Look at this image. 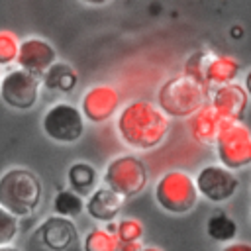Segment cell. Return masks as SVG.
Segmentation results:
<instances>
[{
    "instance_id": "11",
    "label": "cell",
    "mask_w": 251,
    "mask_h": 251,
    "mask_svg": "<svg viewBox=\"0 0 251 251\" xmlns=\"http://www.w3.org/2000/svg\"><path fill=\"white\" fill-rule=\"evenodd\" d=\"M120 108V94L110 84H94L80 98V114L90 124L108 122Z\"/></svg>"
},
{
    "instance_id": "32",
    "label": "cell",
    "mask_w": 251,
    "mask_h": 251,
    "mask_svg": "<svg viewBox=\"0 0 251 251\" xmlns=\"http://www.w3.org/2000/svg\"><path fill=\"white\" fill-rule=\"evenodd\" d=\"M0 80H2V75H0Z\"/></svg>"
},
{
    "instance_id": "31",
    "label": "cell",
    "mask_w": 251,
    "mask_h": 251,
    "mask_svg": "<svg viewBox=\"0 0 251 251\" xmlns=\"http://www.w3.org/2000/svg\"><path fill=\"white\" fill-rule=\"evenodd\" d=\"M141 251H163V249H159V247H143Z\"/></svg>"
},
{
    "instance_id": "25",
    "label": "cell",
    "mask_w": 251,
    "mask_h": 251,
    "mask_svg": "<svg viewBox=\"0 0 251 251\" xmlns=\"http://www.w3.org/2000/svg\"><path fill=\"white\" fill-rule=\"evenodd\" d=\"M116 237L120 243H129V241H141L143 237V224L135 218H124L118 222Z\"/></svg>"
},
{
    "instance_id": "22",
    "label": "cell",
    "mask_w": 251,
    "mask_h": 251,
    "mask_svg": "<svg viewBox=\"0 0 251 251\" xmlns=\"http://www.w3.org/2000/svg\"><path fill=\"white\" fill-rule=\"evenodd\" d=\"M212 55L214 53L208 51V49H200V51L192 53L186 59V63H184V75L190 76V78H194V80H198V82H202V84H206L204 82V73H206L208 61L212 59Z\"/></svg>"
},
{
    "instance_id": "28",
    "label": "cell",
    "mask_w": 251,
    "mask_h": 251,
    "mask_svg": "<svg viewBox=\"0 0 251 251\" xmlns=\"http://www.w3.org/2000/svg\"><path fill=\"white\" fill-rule=\"evenodd\" d=\"M27 251H47V249H43V247H39L35 241H27ZM71 251H82V245H78V247H75V249H71Z\"/></svg>"
},
{
    "instance_id": "3",
    "label": "cell",
    "mask_w": 251,
    "mask_h": 251,
    "mask_svg": "<svg viewBox=\"0 0 251 251\" xmlns=\"http://www.w3.org/2000/svg\"><path fill=\"white\" fill-rule=\"evenodd\" d=\"M210 88L184 73L165 80L157 92V106L167 118H190L208 104Z\"/></svg>"
},
{
    "instance_id": "13",
    "label": "cell",
    "mask_w": 251,
    "mask_h": 251,
    "mask_svg": "<svg viewBox=\"0 0 251 251\" xmlns=\"http://www.w3.org/2000/svg\"><path fill=\"white\" fill-rule=\"evenodd\" d=\"M208 104L218 112V116L224 122H241L249 106V96L243 84L231 82V84L214 88L210 92Z\"/></svg>"
},
{
    "instance_id": "4",
    "label": "cell",
    "mask_w": 251,
    "mask_h": 251,
    "mask_svg": "<svg viewBox=\"0 0 251 251\" xmlns=\"http://www.w3.org/2000/svg\"><path fill=\"white\" fill-rule=\"evenodd\" d=\"M155 200L161 210L182 216L194 210L198 204V190L194 184V178L180 169L167 171L159 176L155 184Z\"/></svg>"
},
{
    "instance_id": "30",
    "label": "cell",
    "mask_w": 251,
    "mask_h": 251,
    "mask_svg": "<svg viewBox=\"0 0 251 251\" xmlns=\"http://www.w3.org/2000/svg\"><path fill=\"white\" fill-rule=\"evenodd\" d=\"M0 251H18L14 245H8V247H0Z\"/></svg>"
},
{
    "instance_id": "2",
    "label": "cell",
    "mask_w": 251,
    "mask_h": 251,
    "mask_svg": "<svg viewBox=\"0 0 251 251\" xmlns=\"http://www.w3.org/2000/svg\"><path fill=\"white\" fill-rule=\"evenodd\" d=\"M41 180L25 167H12L0 176V206L16 218L31 216L41 202Z\"/></svg>"
},
{
    "instance_id": "27",
    "label": "cell",
    "mask_w": 251,
    "mask_h": 251,
    "mask_svg": "<svg viewBox=\"0 0 251 251\" xmlns=\"http://www.w3.org/2000/svg\"><path fill=\"white\" fill-rule=\"evenodd\" d=\"M141 249H143L141 241H129V243H120L118 245V251H141Z\"/></svg>"
},
{
    "instance_id": "18",
    "label": "cell",
    "mask_w": 251,
    "mask_h": 251,
    "mask_svg": "<svg viewBox=\"0 0 251 251\" xmlns=\"http://www.w3.org/2000/svg\"><path fill=\"white\" fill-rule=\"evenodd\" d=\"M206 233L210 239L218 243H231L237 235V224L235 220L226 212H214L206 222Z\"/></svg>"
},
{
    "instance_id": "1",
    "label": "cell",
    "mask_w": 251,
    "mask_h": 251,
    "mask_svg": "<svg viewBox=\"0 0 251 251\" xmlns=\"http://www.w3.org/2000/svg\"><path fill=\"white\" fill-rule=\"evenodd\" d=\"M169 126V118L149 100H131L120 110L116 120L120 139L135 151H149L161 145Z\"/></svg>"
},
{
    "instance_id": "10",
    "label": "cell",
    "mask_w": 251,
    "mask_h": 251,
    "mask_svg": "<svg viewBox=\"0 0 251 251\" xmlns=\"http://www.w3.org/2000/svg\"><path fill=\"white\" fill-rule=\"evenodd\" d=\"M29 239L47 251H71L80 245L76 226L73 224V220L61 216H51L43 220Z\"/></svg>"
},
{
    "instance_id": "8",
    "label": "cell",
    "mask_w": 251,
    "mask_h": 251,
    "mask_svg": "<svg viewBox=\"0 0 251 251\" xmlns=\"http://www.w3.org/2000/svg\"><path fill=\"white\" fill-rule=\"evenodd\" d=\"M41 90V78L22 71L12 69L2 75L0 80V98L8 108L14 110H29L37 104Z\"/></svg>"
},
{
    "instance_id": "21",
    "label": "cell",
    "mask_w": 251,
    "mask_h": 251,
    "mask_svg": "<svg viewBox=\"0 0 251 251\" xmlns=\"http://www.w3.org/2000/svg\"><path fill=\"white\" fill-rule=\"evenodd\" d=\"M118 245L116 233L106 227H92L82 239V251H118Z\"/></svg>"
},
{
    "instance_id": "7",
    "label": "cell",
    "mask_w": 251,
    "mask_h": 251,
    "mask_svg": "<svg viewBox=\"0 0 251 251\" xmlns=\"http://www.w3.org/2000/svg\"><path fill=\"white\" fill-rule=\"evenodd\" d=\"M43 133L55 143H75L84 133V118L80 108L69 102H57L41 118Z\"/></svg>"
},
{
    "instance_id": "5",
    "label": "cell",
    "mask_w": 251,
    "mask_h": 251,
    "mask_svg": "<svg viewBox=\"0 0 251 251\" xmlns=\"http://www.w3.org/2000/svg\"><path fill=\"white\" fill-rule=\"evenodd\" d=\"M102 182L124 200L137 196L147 186V167L135 155H120L106 165Z\"/></svg>"
},
{
    "instance_id": "20",
    "label": "cell",
    "mask_w": 251,
    "mask_h": 251,
    "mask_svg": "<svg viewBox=\"0 0 251 251\" xmlns=\"http://www.w3.org/2000/svg\"><path fill=\"white\" fill-rule=\"evenodd\" d=\"M84 210V200L80 194L73 192L71 188H65V190H59L53 198V212L55 216H61V218H75L78 216L80 212Z\"/></svg>"
},
{
    "instance_id": "9",
    "label": "cell",
    "mask_w": 251,
    "mask_h": 251,
    "mask_svg": "<svg viewBox=\"0 0 251 251\" xmlns=\"http://www.w3.org/2000/svg\"><path fill=\"white\" fill-rule=\"evenodd\" d=\"M194 184H196L198 196H202L212 204H222V202H227L237 192L239 178L235 173L227 171L220 163H212V165H204L196 173Z\"/></svg>"
},
{
    "instance_id": "14",
    "label": "cell",
    "mask_w": 251,
    "mask_h": 251,
    "mask_svg": "<svg viewBox=\"0 0 251 251\" xmlns=\"http://www.w3.org/2000/svg\"><path fill=\"white\" fill-rule=\"evenodd\" d=\"M226 124L227 122H224L210 104H204L198 112L188 118V131L194 141L202 145H214Z\"/></svg>"
},
{
    "instance_id": "26",
    "label": "cell",
    "mask_w": 251,
    "mask_h": 251,
    "mask_svg": "<svg viewBox=\"0 0 251 251\" xmlns=\"http://www.w3.org/2000/svg\"><path fill=\"white\" fill-rule=\"evenodd\" d=\"M222 251H251V243H247V241H231V243L224 245Z\"/></svg>"
},
{
    "instance_id": "29",
    "label": "cell",
    "mask_w": 251,
    "mask_h": 251,
    "mask_svg": "<svg viewBox=\"0 0 251 251\" xmlns=\"http://www.w3.org/2000/svg\"><path fill=\"white\" fill-rule=\"evenodd\" d=\"M243 88H245V92H247V96L251 98V69L245 73V78H243Z\"/></svg>"
},
{
    "instance_id": "6",
    "label": "cell",
    "mask_w": 251,
    "mask_h": 251,
    "mask_svg": "<svg viewBox=\"0 0 251 251\" xmlns=\"http://www.w3.org/2000/svg\"><path fill=\"white\" fill-rule=\"evenodd\" d=\"M216 155L227 171H243L251 167V129L243 122H227L216 143Z\"/></svg>"
},
{
    "instance_id": "12",
    "label": "cell",
    "mask_w": 251,
    "mask_h": 251,
    "mask_svg": "<svg viewBox=\"0 0 251 251\" xmlns=\"http://www.w3.org/2000/svg\"><path fill=\"white\" fill-rule=\"evenodd\" d=\"M18 69L41 78L47 69L57 63V53L53 45L41 37H27L20 41V51H18Z\"/></svg>"
},
{
    "instance_id": "19",
    "label": "cell",
    "mask_w": 251,
    "mask_h": 251,
    "mask_svg": "<svg viewBox=\"0 0 251 251\" xmlns=\"http://www.w3.org/2000/svg\"><path fill=\"white\" fill-rule=\"evenodd\" d=\"M96 180H98V175H96V169L90 163L78 161V163L71 165L69 171H67V182H69L71 190L76 192V194L94 188Z\"/></svg>"
},
{
    "instance_id": "15",
    "label": "cell",
    "mask_w": 251,
    "mask_h": 251,
    "mask_svg": "<svg viewBox=\"0 0 251 251\" xmlns=\"http://www.w3.org/2000/svg\"><path fill=\"white\" fill-rule=\"evenodd\" d=\"M122 206H124V198L118 196L116 192H112L110 188L106 186H100V188H94L90 192V196L86 198L84 202V210L90 218L98 220V222H104V224H110L114 222L120 212H122Z\"/></svg>"
},
{
    "instance_id": "23",
    "label": "cell",
    "mask_w": 251,
    "mask_h": 251,
    "mask_svg": "<svg viewBox=\"0 0 251 251\" xmlns=\"http://www.w3.org/2000/svg\"><path fill=\"white\" fill-rule=\"evenodd\" d=\"M20 39L10 29H0V67H8L18 59Z\"/></svg>"
},
{
    "instance_id": "17",
    "label": "cell",
    "mask_w": 251,
    "mask_h": 251,
    "mask_svg": "<svg viewBox=\"0 0 251 251\" xmlns=\"http://www.w3.org/2000/svg\"><path fill=\"white\" fill-rule=\"evenodd\" d=\"M41 82L47 90H53V92H73L78 82V76L69 63L57 61L41 76Z\"/></svg>"
},
{
    "instance_id": "24",
    "label": "cell",
    "mask_w": 251,
    "mask_h": 251,
    "mask_svg": "<svg viewBox=\"0 0 251 251\" xmlns=\"http://www.w3.org/2000/svg\"><path fill=\"white\" fill-rule=\"evenodd\" d=\"M18 231H20L18 218L12 216L10 212H6L0 206V247L12 245L16 241V237H18Z\"/></svg>"
},
{
    "instance_id": "16",
    "label": "cell",
    "mask_w": 251,
    "mask_h": 251,
    "mask_svg": "<svg viewBox=\"0 0 251 251\" xmlns=\"http://www.w3.org/2000/svg\"><path fill=\"white\" fill-rule=\"evenodd\" d=\"M239 61L231 55H218L214 53L212 59L208 61L206 73H204V82L208 88H218L224 84L235 82L239 75Z\"/></svg>"
}]
</instances>
